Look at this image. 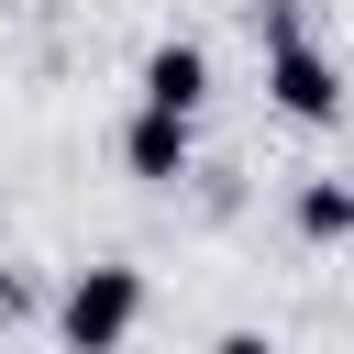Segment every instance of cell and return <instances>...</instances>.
Segmentation results:
<instances>
[{"label": "cell", "mask_w": 354, "mask_h": 354, "mask_svg": "<svg viewBox=\"0 0 354 354\" xmlns=\"http://www.w3.org/2000/svg\"><path fill=\"white\" fill-rule=\"evenodd\" d=\"M254 44H266V100L288 111V122H343V66L310 44V22H299V0H266L254 11Z\"/></svg>", "instance_id": "cell-1"}, {"label": "cell", "mask_w": 354, "mask_h": 354, "mask_svg": "<svg viewBox=\"0 0 354 354\" xmlns=\"http://www.w3.org/2000/svg\"><path fill=\"white\" fill-rule=\"evenodd\" d=\"M144 321V266H77L55 299V343L66 354H122Z\"/></svg>", "instance_id": "cell-2"}, {"label": "cell", "mask_w": 354, "mask_h": 354, "mask_svg": "<svg viewBox=\"0 0 354 354\" xmlns=\"http://www.w3.org/2000/svg\"><path fill=\"white\" fill-rule=\"evenodd\" d=\"M188 155H199V133H188L177 111H133V122H122V166H133L144 188H177Z\"/></svg>", "instance_id": "cell-3"}, {"label": "cell", "mask_w": 354, "mask_h": 354, "mask_svg": "<svg viewBox=\"0 0 354 354\" xmlns=\"http://www.w3.org/2000/svg\"><path fill=\"white\" fill-rule=\"evenodd\" d=\"M199 100H210V55H199V44H155V55H144V111L199 122Z\"/></svg>", "instance_id": "cell-4"}, {"label": "cell", "mask_w": 354, "mask_h": 354, "mask_svg": "<svg viewBox=\"0 0 354 354\" xmlns=\"http://www.w3.org/2000/svg\"><path fill=\"white\" fill-rule=\"evenodd\" d=\"M299 232H310V243H343V232H354V188H343V177H310V188H299Z\"/></svg>", "instance_id": "cell-5"}, {"label": "cell", "mask_w": 354, "mask_h": 354, "mask_svg": "<svg viewBox=\"0 0 354 354\" xmlns=\"http://www.w3.org/2000/svg\"><path fill=\"white\" fill-rule=\"evenodd\" d=\"M22 310H33V288H22V277H11V266H0V332H11V321H22Z\"/></svg>", "instance_id": "cell-6"}, {"label": "cell", "mask_w": 354, "mask_h": 354, "mask_svg": "<svg viewBox=\"0 0 354 354\" xmlns=\"http://www.w3.org/2000/svg\"><path fill=\"white\" fill-rule=\"evenodd\" d=\"M210 354H277V343H266V332H221Z\"/></svg>", "instance_id": "cell-7"}]
</instances>
